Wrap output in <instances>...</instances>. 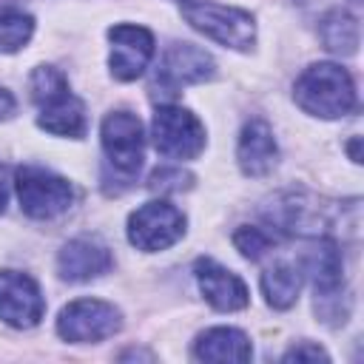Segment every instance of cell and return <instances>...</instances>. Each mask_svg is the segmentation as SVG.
Returning a JSON list of instances; mask_svg holds the SVG:
<instances>
[{"label": "cell", "mask_w": 364, "mask_h": 364, "mask_svg": "<svg viewBox=\"0 0 364 364\" xmlns=\"http://www.w3.org/2000/svg\"><path fill=\"white\" fill-rule=\"evenodd\" d=\"M293 100L310 117L338 119L355 108V85L347 68L336 63H316L304 68L301 77L296 80Z\"/></svg>", "instance_id": "cell-1"}, {"label": "cell", "mask_w": 364, "mask_h": 364, "mask_svg": "<svg viewBox=\"0 0 364 364\" xmlns=\"http://www.w3.org/2000/svg\"><path fill=\"white\" fill-rule=\"evenodd\" d=\"M182 17L191 28L202 31L205 37L222 43L225 48L250 51L256 43V20L250 11L236 6H222L210 0H179Z\"/></svg>", "instance_id": "cell-2"}, {"label": "cell", "mask_w": 364, "mask_h": 364, "mask_svg": "<svg viewBox=\"0 0 364 364\" xmlns=\"http://www.w3.org/2000/svg\"><path fill=\"white\" fill-rule=\"evenodd\" d=\"M14 188L17 199L26 216L31 219H54L65 213L74 202V188L68 179L37 168V165H23L14 173Z\"/></svg>", "instance_id": "cell-3"}, {"label": "cell", "mask_w": 364, "mask_h": 364, "mask_svg": "<svg viewBox=\"0 0 364 364\" xmlns=\"http://www.w3.org/2000/svg\"><path fill=\"white\" fill-rule=\"evenodd\" d=\"M154 145L168 159H193L205 148V128L182 105H159L151 122Z\"/></svg>", "instance_id": "cell-4"}, {"label": "cell", "mask_w": 364, "mask_h": 364, "mask_svg": "<svg viewBox=\"0 0 364 364\" xmlns=\"http://www.w3.org/2000/svg\"><path fill=\"white\" fill-rule=\"evenodd\" d=\"M122 327V313L102 299H77L60 310L57 333L71 344H94L111 338Z\"/></svg>", "instance_id": "cell-5"}, {"label": "cell", "mask_w": 364, "mask_h": 364, "mask_svg": "<svg viewBox=\"0 0 364 364\" xmlns=\"http://www.w3.org/2000/svg\"><path fill=\"white\" fill-rule=\"evenodd\" d=\"M185 233V216L171 202L154 199L128 216V242L136 250L154 253L176 245Z\"/></svg>", "instance_id": "cell-6"}, {"label": "cell", "mask_w": 364, "mask_h": 364, "mask_svg": "<svg viewBox=\"0 0 364 364\" xmlns=\"http://www.w3.org/2000/svg\"><path fill=\"white\" fill-rule=\"evenodd\" d=\"M100 139H102V151H105L108 162L119 173L131 176V173H136L142 168L145 134H142V122H139L136 114H131V111H111L102 119Z\"/></svg>", "instance_id": "cell-7"}, {"label": "cell", "mask_w": 364, "mask_h": 364, "mask_svg": "<svg viewBox=\"0 0 364 364\" xmlns=\"http://www.w3.org/2000/svg\"><path fill=\"white\" fill-rule=\"evenodd\" d=\"M213 74H216V63L205 48L193 43H173L168 46V51L156 65L154 85H159L165 94H176L185 85L213 80Z\"/></svg>", "instance_id": "cell-8"}, {"label": "cell", "mask_w": 364, "mask_h": 364, "mask_svg": "<svg viewBox=\"0 0 364 364\" xmlns=\"http://www.w3.org/2000/svg\"><path fill=\"white\" fill-rule=\"evenodd\" d=\"M46 313L37 282L20 270H0V321L17 330L34 327Z\"/></svg>", "instance_id": "cell-9"}, {"label": "cell", "mask_w": 364, "mask_h": 364, "mask_svg": "<svg viewBox=\"0 0 364 364\" xmlns=\"http://www.w3.org/2000/svg\"><path fill=\"white\" fill-rule=\"evenodd\" d=\"M267 225L282 233H321L330 225V205L310 193H282L264 208Z\"/></svg>", "instance_id": "cell-10"}, {"label": "cell", "mask_w": 364, "mask_h": 364, "mask_svg": "<svg viewBox=\"0 0 364 364\" xmlns=\"http://www.w3.org/2000/svg\"><path fill=\"white\" fill-rule=\"evenodd\" d=\"M108 40H111V74L122 82L136 80L151 57H154V34L145 26H131V23H117L108 28Z\"/></svg>", "instance_id": "cell-11"}, {"label": "cell", "mask_w": 364, "mask_h": 364, "mask_svg": "<svg viewBox=\"0 0 364 364\" xmlns=\"http://www.w3.org/2000/svg\"><path fill=\"white\" fill-rule=\"evenodd\" d=\"M193 273H196V282H199V290H202L205 301L213 310L233 313V310L247 307L250 293H247L245 282L236 273H230L228 267L216 264L213 259H199L196 267H193Z\"/></svg>", "instance_id": "cell-12"}, {"label": "cell", "mask_w": 364, "mask_h": 364, "mask_svg": "<svg viewBox=\"0 0 364 364\" xmlns=\"http://www.w3.org/2000/svg\"><path fill=\"white\" fill-rule=\"evenodd\" d=\"M108 267H111L108 247L88 236L71 239L68 245H63V250L57 256V273L65 282H91V279L108 273Z\"/></svg>", "instance_id": "cell-13"}, {"label": "cell", "mask_w": 364, "mask_h": 364, "mask_svg": "<svg viewBox=\"0 0 364 364\" xmlns=\"http://www.w3.org/2000/svg\"><path fill=\"white\" fill-rule=\"evenodd\" d=\"M279 159V148L273 139V128L264 119H250L245 122L236 145V162L245 176H264L273 171Z\"/></svg>", "instance_id": "cell-14"}, {"label": "cell", "mask_w": 364, "mask_h": 364, "mask_svg": "<svg viewBox=\"0 0 364 364\" xmlns=\"http://www.w3.org/2000/svg\"><path fill=\"white\" fill-rule=\"evenodd\" d=\"M304 270L313 279L316 296H333L341 293L344 284V259L333 239H316L313 247L304 253Z\"/></svg>", "instance_id": "cell-15"}, {"label": "cell", "mask_w": 364, "mask_h": 364, "mask_svg": "<svg viewBox=\"0 0 364 364\" xmlns=\"http://www.w3.org/2000/svg\"><path fill=\"white\" fill-rule=\"evenodd\" d=\"M250 355V338L236 327H210L193 341L196 361H247Z\"/></svg>", "instance_id": "cell-16"}, {"label": "cell", "mask_w": 364, "mask_h": 364, "mask_svg": "<svg viewBox=\"0 0 364 364\" xmlns=\"http://www.w3.org/2000/svg\"><path fill=\"white\" fill-rule=\"evenodd\" d=\"M37 125L57 136H82L85 134V108L74 94H63L54 102L40 105Z\"/></svg>", "instance_id": "cell-17"}, {"label": "cell", "mask_w": 364, "mask_h": 364, "mask_svg": "<svg viewBox=\"0 0 364 364\" xmlns=\"http://www.w3.org/2000/svg\"><path fill=\"white\" fill-rule=\"evenodd\" d=\"M299 290H301V270L287 264V262H279L273 267H267L262 273V293H264V301L276 310H287L296 304L299 299Z\"/></svg>", "instance_id": "cell-18"}, {"label": "cell", "mask_w": 364, "mask_h": 364, "mask_svg": "<svg viewBox=\"0 0 364 364\" xmlns=\"http://www.w3.org/2000/svg\"><path fill=\"white\" fill-rule=\"evenodd\" d=\"M318 34H321L324 48H330L333 54H355V48H358V17L344 11V9H333L321 17Z\"/></svg>", "instance_id": "cell-19"}, {"label": "cell", "mask_w": 364, "mask_h": 364, "mask_svg": "<svg viewBox=\"0 0 364 364\" xmlns=\"http://www.w3.org/2000/svg\"><path fill=\"white\" fill-rule=\"evenodd\" d=\"M34 34V20L31 14L11 9V6H0V51L11 54L17 48H23Z\"/></svg>", "instance_id": "cell-20"}, {"label": "cell", "mask_w": 364, "mask_h": 364, "mask_svg": "<svg viewBox=\"0 0 364 364\" xmlns=\"http://www.w3.org/2000/svg\"><path fill=\"white\" fill-rule=\"evenodd\" d=\"M28 91H31V100L37 105H46V102H54L57 97L68 94V80H65V74L60 68L40 65L28 77Z\"/></svg>", "instance_id": "cell-21"}, {"label": "cell", "mask_w": 364, "mask_h": 364, "mask_svg": "<svg viewBox=\"0 0 364 364\" xmlns=\"http://www.w3.org/2000/svg\"><path fill=\"white\" fill-rule=\"evenodd\" d=\"M233 245L236 250L245 256V259H259L270 250L273 245V236L262 228H253V225H242L236 233H233Z\"/></svg>", "instance_id": "cell-22"}, {"label": "cell", "mask_w": 364, "mask_h": 364, "mask_svg": "<svg viewBox=\"0 0 364 364\" xmlns=\"http://www.w3.org/2000/svg\"><path fill=\"white\" fill-rule=\"evenodd\" d=\"M191 182H193V176L185 173L182 168H159V171L151 173L148 188H151V191H162V193H168V191L191 188Z\"/></svg>", "instance_id": "cell-23"}, {"label": "cell", "mask_w": 364, "mask_h": 364, "mask_svg": "<svg viewBox=\"0 0 364 364\" xmlns=\"http://www.w3.org/2000/svg\"><path fill=\"white\" fill-rule=\"evenodd\" d=\"M282 361H330V355H327V353H324L318 344L301 341V344L290 347V350L282 355Z\"/></svg>", "instance_id": "cell-24"}, {"label": "cell", "mask_w": 364, "mask_h": 364, "mask_svg": "<svg viewBox=\"0 0 364 364\" xmlns=\"http://www.w3.org/2000/svg\"><path fill=\"white\" fill-rule=\"evenodd\" d=\"M14 97H11V91H6V88H0V122L3 119H9L11 114H14Z\"/></svg>", "instance_id": "cell-25"}, {"label": "cell", "mask_w": 364, "mask_h": 364, "mask_svg": "<svg viewBox=\"0 0 364 364\" xmlns=\"http://www.w3.org/2000/svg\"><path fill=\"white\" fill-rule=\"evenodd\" d=\"M6 199H9V182H6V171L0 168V213L6 210Z\"/></svg>", "instance_id": "cell-26"}, {"label": "cell", "mask_w": 364, "mask_h": 364, "mask_svg": "<svg viewBox=\"0 0 364 364\" xmlns=\"http://www.w3.org/2000/svg\"><path fill=\"white\" fill-rule=\"evenodd\" d=\"M358 148H361V136H353V139H350V145H347V151H350V159H353V162H361V151H358Z\"/></svg>", "instance_id": "cell-27"}]
</instances>
